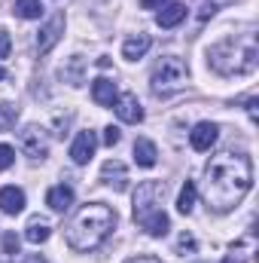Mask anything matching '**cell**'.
I'll return each instance as SVG.
<instances>
[{
  "mask_svg": "<svg viewBox=\"0 0 259 263\" xmlns=\"http://www.w3.org/2000/svg\"><path fill=\"white\" fill-rule=\"evenodd\" d=\"M92 98H95V104H101V107H113V101L119 98V89H116L113 80L98 77V80L92 83Z\"/></svg>",
  "mask_w": 259,
  "mask_h": 263,
  "instance_id": "cell-12",
  "label": "cell"
},
{
  "mask_svg": "<svg viewBox=\"0 0 259 263\" xmlns=\"http://www.w3.org/2000/svg\"><path fill=\"white\" fill-rule=\"evenodd\" d=\"M49 236H52L49 220H43V217H31V220H28V227H25V239H28L31 245H40V242H46Z\"/></svg>",
  "mask_w": 259,
  "mask_h": 263,
  "instance_id": "cell-18",
  "label": "cell"
},
{
  "mask_svg": "<svg viewBox=\"0 0 259 263\" xmlns=\"http://www.w3.org/2000/svg\"><path fill=\"white\" fill-rule=\"evenodd\" d=\"M15 15L18 18H40L43 15V3L40 0H15Z\"/></svg>",
  "mask_w": 259,
  "mask_h": 263,
  "instance_id": "cell-20",
  "label": "cell"
},
{
  "mask_svg": "<svg viewBox=\"0 0 259 263\" xmlns=\"http://www.w3.org/2000/svg\"><path fill=\"white\" fill-rule=\"evenodd\" d=\"M18 144H21L25 156L46 159V153H49V132L43 129V126H25L21 135H18Z\"/></svg>",
  "mask_w": 259,
  "mask_h": 263,
  "instance_id": "cell-6",
  "label": "cell"
},
{
  "mask_svg": "<svg viewBox=\"0 0 259 263\" xmlns=\"http://www.w3.org/2000/svg\"><path fill=\"white\" fill-rule=\"evenodd\" d=\"M82 55H73V59H70V67H67V70H61V77H64L67 83H70V86H79V83H82Z\"/></svg>",
  "mask_w": 259,
  "mask_h": 263,
  "instance_id": "cell-21",
  "label": "cell"
},
{
  "mask_svg": "<svg viewBox=\"0 0 259 263\" xmlns=\"http://www.w3.org/2000/svg\"><path fill=\"white\" fill-rule=\"evenodd\" d=\"M165 3H168V0H140V6H143V9H162Z\"/></svg>",
  "mask_w": 259,
  "mask_h": 263,
  "instance_id": "cell-28",
  "label": "cell"
},
{
  "mask_svg": "<svg viewBox=\"0 0 259 263\" xmlns=\"http://www.w3.org/2000/svg\"><path fill=\"white\" fill-rule=\"evenodd\" d=\"M15 120H18V107L15 104H0V132H9L15 126Z\"/></svg>",
  "mask_w": 259,
  "mask_h": 263,
  "instance_id": "cell-22",
  "label": "cell"
},
{
  "mask_svg": "<svg viewBox=\"0 0 259 263\" xmlns=\"http://www.w3.org/2000/svg\"><path fill=\"white\" fill-rule=\"evenodd\" d=\"M12 162H15V147H9V144H0V172H6Z\"/></svg>",
  "mask_w": 259,
  "mask_h": 263,
  "instance_id": "cell-24",
  "label": "cell"
},
{
  "mask_svg": "<svg viewBox=\"0 0 259 263\" xmlns=\"http://www.w3.org/2000/svg\"><path fill=\"white\" fill-rule=\"evenodd\" d=\"M217 138H220V126L217 123H198L192 132H189V144H192V150L198 153H207L213 144H217Z\"/></svg>",
  "mask_w": 259,
  "mask_h": 263,
  "instance_id": "cell-11",
  "label": "cell"
},
{
  "mask_svg": "<svg viewBox=\"0 0 259 263\" xmlns=\"http://www.w3.org/2000/svg\"><path fill=\"white\" fill-rule=\"evenodd\" d=\"M183 18H186V3H165L156 12V25L159 28H177Z\"/></svg>",
  "mask_w": 259,
  "mask_h": 263,
  "instance_id": "cell-13",
  "label": "cell"
},
{
  "mask_svg": "<svg viewBox=\"0 0 259 263\" xmlns=\"http://www.w3.org/2000/svg\"><path fill=\"white\" fill-rule=\"evenodd\" d=\"M223 263H241V260H238V257H226Z\"/></svg>",
  "mask_w": 259,
  "mask_h": 263,
  "instance_id": "cell-31",
  "label": "cell"
},
{
  "mask_svg": "<svg viewBox=\"0 0 259 263\" xmlns=\"http://www.w3.org/2000/svg\"><path fill=\"white\" fill-rule=\"evenodd\" d=\"M134 162L140 168H153L159 162V150H156V144L149 138H137L134 141Z\"/></svg>",
  "mask_w": 259,
  "mask_h": 263,
  "instance_id": "cell-15",
  "label": "cell"
},
{
  "mask_svg": "<svg viewBox=\"0 0 259 263\" xmlns=\"http://www.w3.org/2000/svg\"><path fill=\"white\" fill-rule=\"evenodd\" d=\"M46 205H49L52 211H67V208L73 205V187H67V184L52 187V190L46 193Z\"/></svg>",
  "mask_w": 259,
  "mask_h": 263,
  "instance_id": "cell-17",
  "label": "cell"
},
{
  "mask_svg": "<svg viewBox=\"0 0 259 263\" xmlns=\"http://www.w3.org/2000/svg\"><path fill=\"white\" fill-rule=\"evenodd\" d=\"M3 254H6V257H15V254H18V236H15V233H6V236H3Z\"/></svg>",
  "mask_w": 259,
  "mask_h": 263,
  "instance_id": "cell-25",
  "label": "cell"
},
{
  "mask_svg": "<svg viewBox=\"0 0 259 263\" xmlns=\"http://www.w3.org/2000/svg\"><path fill=\"white\" fill-rule=\"evenodd\" d=\"M149 46H153L149 34H134V37H128V40L122 43V59H125V62H137V59H143V55L149 52Z\"/></svg>",
  "mask_w": 259,
  "mask_h": 263,
  "instance_id": "cell-14",
  "label": "cell"
},
{
  "mask_svg": "<svg viewBox=\"0 0 259 263\" xmlns=\"http://www.w3.org/2000/svg\"><path fill=\"white\" fill-rule=\"evenodd\" d=\"M61 34H64V12H55V15L40 28V34H37V52H40V55L52 52L55 43L61 40Z\"/></svg>",
  "mask_w": 259,
  "mask_h": 263,
  "instance_id": "cell-7",
  "label": "cell"
},
{
  "mask_svg": "<svg viewBox=\"0 0 259 263\" xmlns=\"http://www.w3.org/2000/svg\"><path fill=\"white\" fill-rule=\"evenodd\" d=\"M250 187H253V159L247 153L223 150V153L210 156V162L204 168V187H201L210 211H217V214L232 211L250 193Z\"/></svg>",
  "mask_w": 259,
  "mask_h": 263,
  "instance_id": "cell-1",
  "label": "cell"
},
{
  "mask_svg": "<svg viewBox=\"0 0 259 263\" xmlns=\"http://www.w3.org/2000/svg\"><path fill=\"white\" fill-rule=\"evenodd\" d=\"M95 150H98L95 132H76V138H73V144H70V159H73L76 165H85V162H92Z\"/></svg>",
  "mask_w": 259,
  "mask_h": 263,
  "instance_id": "cell-8",
  "label": "cell"
},
{
  "mask_svg": "<svg viewBox=\"0 0 259 263\" xmlns=\"http://www.w3.org/2000/svg\"><path fill=\"white\" fill-rule=\"evenodd\" d=\"M113 110H116V117L122 120V123H128V126H137V123H143V107H140V101H137V95H119L116 101H113Z\"/></svg>",
  "mask_w": 259,
  "mask_h": 263,
  "instance_id": "cell-9",
  "label": "cell"
},
{
  "mask_svg": "<svg viewBox=\"0 0 259 263\" xmlns=\"http://www.w3.org/2000/svg\"><path fill=\"white\" fill-rule=\"evenodd\" d=\"M113 227H116V211L104 202H89L67 223L64 239L73 251L85 254V251H95L98 245H104L107 236L113 233Z\"/></svg>",
  "mask_w": 259,
  "mask_h": 263,
  "instance_id": "cell-2",
  "label": "cell"
},
{
  "mask_svg": "<svg viewBox=\"0 0 259 263\" xmlns=\"http://www.w3.org/2000/svg\"><path fill=\"white\" fill-rule=\"evenodd\" d=\"M256 98H250V101H247V114H250V120H253V123H256Z\"/></svg>",
  "mask_w": 259,
  "mask_h": 263,
  "instance_id": "cell-29",
  "label": "cell"
},
{
  "mask_svg": "<svg viewBox=\"0 0 259 263\" xmlns=\"http://www.w3.org/2000/svg\"><path fill=\"white\" fill-rule=\"evenodd\" d=\"M259 46L256 34H229L220 43H213L207 49V65L223 77H235V73H250L256 67Z\"/></svg>",
  "mask_w": 259,
  "mask_h": 263,
  "instance_id": "cell-3",
  "label": "cell"
},
{
  "mask_svg": "<svg viewBox=\"0 0 259 263\" xmlns=\"http://www.w3.org/2000/svg\"><path fill=\"white\" fill-rule=\"evenodd\" d=\"M195 199H198V187H195V181H186L180 187V193H177V211L180 214H192Z\"/></svg>",
  "mask_w": 259,
  "mask_h": 263,
  "instance_id": "cell-19",
  "label": "cell"
},
{
  "mask_svg": "<svg viewBox=\"0 0 259 263\" xmlns=\"http://www.w3.org/2000/svg\"><path fill=\"white\" fill-rule=\"evenodd\" d=\"M195 251V236L192 233H180L177 239V254H192Z\"/></svg>",
  "mask_w": 259,
  "mask_h": 263,
  "instance_id": "cell-23",
  "label": "cell"
},
{
  "mask_svg": "<svg viewBox=\"0 0 259 263\" xmlns=\"http://www.w3.org/2000/svg\"><path fill=\"white\" fill-rule=\"evenodd\" d=\"M101 181H104L107 187H113L116 193H122V190H128V168H125L119 159H107V162L101 165Z\"/></svg>",
  "mask_w": 259,
  "mask_h": 263,
  "instance_id": "cell-10",
  "label": "cell"
},
{
  "mask_svg": "<svg viewBox=\"0 0 259 263\" xmlns=\"http://www.w3.org/2000/svg\"><path fill=\"white\" fill-rule=\"evenodd\" d=\"M162 196H165V184H159V181H143L134 190V220L153 239H162L171 230V220L162 211Z\"/></svg>",
  "mask_w": 259,
  "mask_h": 263,
  "instance_id": "cell-4",
  "label": "cell"
},
{
  "mask_svg": "<svg viewBox=\"0 0 259 263\" xmlns=\"http://www.w3.org/2000/svg\"><path fill=\"white\" fill-rule=\"evenodd\" d=\"M0 80H6V70H3V67H0Z\"/></svg>",
  "mask_w": 259,
  "mask_h": 263,
  "instance_id": "cell-33",
  "label": "cell"
},
{
  "mask_svg": "<svg viewBox=\"0 0 259 263\" xmlns=\"http://www.w3.org/2000/svg\"><path fill=\"white\" fill-rule=\"evenodd\" d=\"M9 49H12V40H9V34H6V31H0V62H3V59H9Z\"/></svg>",
  "mask_w": 259,
  "mask_h": 263,
  "instance_id": "cell-27",
  "label": "cell"
},
{
  "mask_svg": "<svg viewBox=\"0 0 259 263\" xmlns=\"http://www.w3.org/2000/svg\"><path fill=\"white\" fill-rule=\"evenodd\" d=\"M119 138H122V132L116 129V126H107V129H104V144H107V147H116Z\"/></svg>",
  "mask_w": 259,
  "mask_h": 263,
  "instance_id": "cell-26",
  "label": "cell"
},
{
  "mask_svg": "<svg viewBox=\"0 0 259 263\" xmlns=\"http://www.w3.org/2000/svg\"><path fill=\"white\" fill-rule=\"evenodd\" d=\"M186 80H189V67L177 55H162L149 70V89L159 98H168V95L180 92L186 86Z\"/></svg>",
  "mask_w": 259,
  "mask_h": 263,
  "instance_id": "cell-5",
  "label": "cell"
},
{
  "mask_svg": "<svg viewBox=\"0 0 259 263\" xmlns=\"http://www.w3.org/2000/svg\"><path fill=\"white\" fill-rule=\"evenodd\" d=\"M31 263H46V260H43V257H34V260H31Z\"/></svg>",
  "mask_w": 259,
  "mask_h": 263,
  "instance_id": "cell-32",
  "label": "cell"
},
{
  "mask_svg": "<svg viewBox=\"0 0 259 263\" xmlns=\"http://www.w3.org/2000/svg\"><path fill=\"white\" fill-rule=\"evenodd\" d=\"M0 211H3V214H21V211H25V190H18V187H3V190H0Z\"/></svg>",
  "mask_w": 259,
  "mask_h": 263,
  "instance_id": "cell-16",
  "label": "cell"
},
{
  "mask_svg": "<svg viewBox=\"0 0 259 263\" xmlns=\"http://www.w3.org/2000/svg\"><path fill=\"white\" fill-rule=\"evenodd\" d=\"M128 263H162V260H156V257H149V254H143V257H134V260Z\"/></svg>",
  "mask_w": 259,
  "mask_h": 263,
  "instance_id": "cell-30",
  "label": "cell"
}]
</instances>
